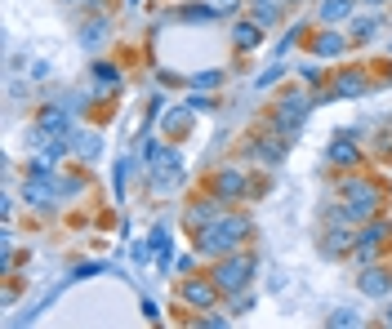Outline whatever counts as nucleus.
Instances as JSON below:
<instances>
[{
	"instance_id": "6",
	"label": "nucleus",
	"mask_w": 392,
	"mask_h": 329,
	"mask_svg": "<svg viewBox=\"0 0 392 329\" xmlns=\"http://www.w3.org/2000/svg\"><path fill=\"white\" fill-rule=\"evenodd\" d=\"M254 41H259L254 23H241V27H237V45H254Z\"/></svg>"
},
{
	"instance_id": "10",
	"label": "nucleus",
	"mask_w": 392,
	"mask_h": 329,
	"mask_svg": "<svg viewBox=\"0 0 392 329\" xmlns=\"http://www.w3.org/2000/svg\"><path fill=\"white\" fill-rule=\"evenodd\" d=\"M94 76H98V80H107V84H116V71H111V67H102V63L94 67Z\"/></svg>"
},
{
	"instance_id": "4",
	"label": "nucleus",
	"mask_w": 392,
	"mask_h": 329,
	"mask_svg": "<svg viewBox=\"0 0 392 329\" xmlns=\"http://www.w3.org/2000/svg\"><path fill=\"white\" fill-rule=\"evenodd\" d=\"M339 49H343V41H339L334 32H325L321 41H316V54H325V58H330V54H339Z\"/></svg>"
},
{
	"instance_id": "12",
	"label": "nucleus",
	"mask_w": 392,
	"mask_h": 329,
	"mask_svg": "<svg viewBox=\"0 0 392 329\" xmlns=\"http://www.w3.org/2000/svg\"><path fill=\"white\" fill-rule=\"evenodd\" d=\"M370 5H379V0H370Z\"/></svg>"
},
{
	"instance_id": "13",
	"label": "nucleus",
	"mask_w": 392,
	"mask_h": 329,
	"mask_svg": "<svg viewBox=\"0 0 392 329\" xmlns=\"http://www.w3.org/2000/svg\"><path fill=\"white\" fill-rule=\"evenodd\" d=\"M388 321H392V316H388Z\"/></svg>"
},
{
	"instance_id": "9",
	"label": "nucleus",
	"mask_w": 392,
	"mask_h": 329,
	"mask_svg": "<svg viewBox=\"0 0 392 329\" xmlns=\"http://www.w3.org/2000/svg\"><path fill=\"white\" fill-rule=\"evenodd\" d=\"M237 187H241V174H228V178L219 183V192H237Z\"/></svg>"
},
{
	"instance_id": "7",
	"label": "nucleus",
	"mask_w": 392,
	"mask_h": 329,
	"mask_svg": "<svg viewBox=\"0 0 392 329\" xmlns=\"http://www.w3.org/2000/svg\"><path fill=\"white\" fill-rule=\"evenodd\" d=\"M188 298H192V303H210L214 289H210V285H188Z\"/></svg>"
},
{
	"instance_id": "2",
	"label": "nucleus",
	"mask_w": 392,
	"mask_h": 329,
	"mask_svg": "<svg viewBox=\"0 0 392 329\" xmlns=\"http://www.w3.org/2000/svg\"><path fill=\"white\" fill-rule=\"evenodd\" d=\"M246 276H250V262L246 258H232V262H223V267H219V285L223 289H237Z\"/></svg>"
},
{
	"instance_id": "3",
	"label": "nucleus",
	"mask_w": 392,
	"mask_h": 329,
	"mask_svg": "<svg viewBox=\"0 0 392 329\" xmlns=\"http://www.w3.org/2000/svg\"><path fill=\"white\" fill-rule=\"evenodd\" d=\"M343 14H352V0H325V5H321V18H325V23H339Z\"/></svg>"
},
{
	"instance_id": "1",
	"label": "nucleus",
	"mask_w": 392,
	"mask_h": 329,
	"mask_svg": "<svg viewBox=\"0 0 392 329\" xmlns=\"http://www.w3.org/2000/svg\"><path fill=\"white\" fill-rule=\"evenodd\" d=\"M237 236H241L237 218H214V227H205L196 245H201V253H228V249H237Z\"/></svg>"
},
{
	"instance_id": "8",
	"label": "nucleus",
	"mask_w": 392,
	"mask_h": 329,
	"mask_svg": "<svg viewBox=\"0 0 392 329\" xmlns=\"http://www.w3.org/2000/svg\"><path fill=\"white\" fill-rule=\"evenodd\" d=\"M102 36H107V23H89V32H85V45H98Z\"/></svg>"
},
{
	"instance_id": "11",
	"label": "nucleus",
	"mask_w": 392,
	"mask_h": 329,
	"mask_svg": "<svg viewBox=\"0 0 392 329\" xmlns=\"http://www.w3.org/2000/svg\"><path fill=\"white\" fill-rule=\"evenodd\" d=\"M72 5H85V0H72Z\"/></svg>"
},
{
	"instance_id": "5",
	"label": "nucleus",
	"mask_w": 392,
	"mask_h": 329,
	"mask_svg": "<svg viewBox=\"0 0 392 329\" xmlns=\"http://www.w3.org/2000/svg\"><path fill=\"white\" fill-rule=\"evenodd\" d=\"M361 289H366V294H384V289H388V280L379 276V271H366V280H361Z\"/></svg>"
}]
</instances>
